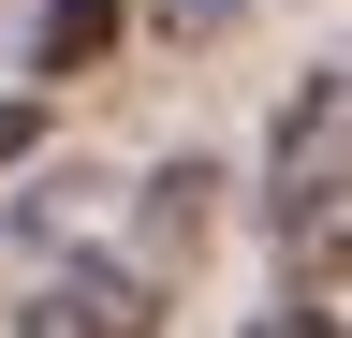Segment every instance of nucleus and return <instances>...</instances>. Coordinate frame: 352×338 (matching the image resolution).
<instances>
[{
	"mask_svg": "<svg viewBox=\"0 0 352 338\" xmlns=\"http://www.w3.org/2000/svg\"><path fill=\"white\" fill-rule=\"evenodd\" d=\"M338 206H352V30L294 74L279 133H264V221H279V250L338 235Z\"/></svg>",
	"mask_w": 352,
	"mask_h": 338,
	"instance_id": "nucleus-1",
	"label": "nucleus"
},
{
	"mask_svg": "<svg viewBox=\"0 0 352 338\" xmlns=\"http://www.w3.org/2000/svg\"><path fill=\"white\" fill-rule=\"evenodd\" d=\"M264 338H352V221L294 250V279H279V309H264Z\"/></svg>",
	"mask_w": 352,
	"mask_h": 338,
	"instance_id": "nucleus-3",
	"label": "nucleus"
},
{
	"mask_svg": "<svg viewBox=\"0 0 352 338\" xmlns=\"http://www.w3.org/2000/svg\"><path fill=\"white\" fill-rule=\"evenodd\" d=\"M30 147H44V103H30V89H0V162H30Z\"/></svg>",
	"mask_w": 352,
	"mask_h": 338,
	"instance_id": "nucleus-6",
	"label": "nucleus"
},
{
	"mask_svg": "<svg viewBox=\"0 0 352 338\" xmlns=\"http://www.w3.org/2000/svg\"><path fill=\"white\" fill-rule=\"evenodd\" d=\"M118 15H132V0H44V30H30V74H103Z\"/></svg>",
	"mask_w": 352,
	"mask_h": 338,
	"instance_id": "nucleus-5",
	"label": "nucleus"
},
{
	"mask_svg": "<svg viewBox=\"0 0 352 338\" xmlns=\"http://www.w3.org/2000/svg\"><path fill=\"white\" fill-rule=\"evenodd\" d=\"M206 191H220L206 162H162V177H147V250H132L147 279H162V265H191V250H206Z\"/></svg>",
	"mask_w": 352,
	"mask_h": 338,
	"instance_id": "nucleus-4",
	"label": "nucleus"
},
{
	"mask_svg": "<svg viewBox=\"0 0 352 338\" xmlns=\"http://www.w3.org/2000/svg\"><path fill=\"white\" fill-rule=\"evenodd\" d=\"M15 338H162V279L132 265V250H59V265L30 279Z\"/></svg>",
	"mask_w": 352,
	"mask_h": 338,
	"instance_id": "nucleus-2",
	"label": "nucleus"
}]
</instances>
